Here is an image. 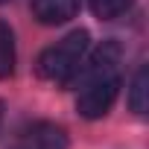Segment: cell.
Listing matches in <instances>:
<instances>
[{"label": "cell", "instance_id": "obj_5", "mask_svg": "<svg viewBox=\"0 0 149 149\" xmlns=\"http://www.w3.org/2000/svg\"><path fill=\"white\" fill-rule=\"evenodd\" d=\"M15 73V32L6 21H0V79Z\"/></svg>", "mask_w": 149, "mask_h": 149}, {"label": "cell", "instance_id": "obj_2", "mask_svg": "<svg viewBox=\"0 0 149 149\" xmlns=\"http://www.w3.org/2000/svg\"><path fill=\"white\" fill-rule=\"evenodd\" d=\"M85 53H88V32L85 29H73L67 32L61 41H56L53 47H47L38 56V76L44 82L53 85H70L76 82L79 70L85 64Z\"/></svg>", "mask_w": 149, "mask_h": 149}, {"label": "cell", "instance_id": "obj_7", "mask_svg": "<svg viewBox=\"0 0 149 149\" xmlns=\"http://www.w3.org/2000/svg\"><path fill=\"white\" fill-rule=\"evenodd\" d=\"M88 3H91V12L100 21H114V18H120L132 9L134 0H88Z\"/></svg>", "mask_w": 149, "mask_h": 149}, {"label": "cell", "instance_id": "obj_9", "mask_svg": "<svg viewBox=\"0 0 149 149\" xmlns=\"http://www.w3.org/2000/svg\"><path fill=\"white\" fill-rule=\"evenodd\" d=\"M0 3H6V0H0Z\"/></svg>", "mask_w": 149, "mask_h": 149}, {"label": "cell", "instance_id": "obj_1", "mask_svg": "<svg viewBox=\"0 0 149 149\" xmlns=\"http://www.w3.org/2000/svg\"><path fill=\"white\" fill-rule=\"evenodd\" d=\"M120 58L123 50L117 41H105L79 70L82 85H79V97H76V111L85 120H100L111 111L117 94H120Z\"/></svg>", "mask_w": 149, "mask_h": 149}, {"label": "cell", "instance_id": "obj_6", "mask_svg": "<svg viewBox=\"0 0 149 149\" xmlns=\"http://www.w3.org/2000/svg\"><path fill=\"white\" fill-rule=\"evenodd\" d=\"M146 94H149V70L146 67H137L134 79L129 85V108L134 114H146Z\"/></svg>", "mask_w": 149, "mask_h": 149}, {"label": "cell", "instance_id": "obj_8", "mask_svg": "<svg viewBox=\"0 0 149 149\" xmlns=\"http://www.w3.org/2000/svg\"><path fill=\"white\" fill-rule=\"evenodd\" d=\"M0 120H3V105H0Z\"/></svg>", "mask_w": 149, "mask_h": 149}, {"label": "cell", "instance_id": "obj_4", "mask_svg": "<svg viewBox=\"0 0 149 149\" xmlns=\"http://www.w3.org/2000/svg\"><path fill=\"white\" fill-rule=\"evenodd\" d=\"M82 0H32V15L44 26L67 24L70 18H76Z\"/></svg>", "mask_w": 149, "mask_h": 149}, {"label": "cell", "instance_id": "obj_3", "mask_svg": "<svg viewBox=\"0 0 149 149\" xmlns=\"http://www.w3.org/2000/svg\"><path fill=\"white\" fill-rule=\"evenodd\" d=\"M9 149H67V134L56 123H35Z\"/></svg>", "mask_w": 149, "mask_h": 149}]
</instances>
